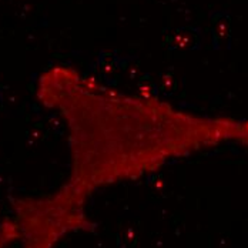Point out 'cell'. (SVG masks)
I'll return each instance as SVG.
<instances>
[{
  "label": "cell",
  "instance_id": "obj_1",
  "mask_svg": "<svg viewBox=\"0 0 248 248\" xmlns=\"http://www.w3.org/2000/svg\"><path fill=\"white\" fill-rule=\"evenodd\" d=\"M20 238V231L13 220H9L0 225V248H4L9 243Z\"/></svg>",
  "mask_w": 248,
  "mask_h": 248
}]
</instances>
